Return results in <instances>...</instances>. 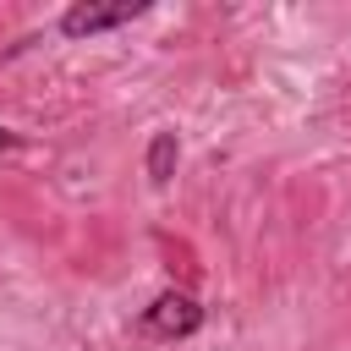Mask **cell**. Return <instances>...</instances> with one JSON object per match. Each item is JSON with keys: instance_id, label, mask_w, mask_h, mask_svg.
<instances>
[{"instance_id": "obj_1", "label": "cell", "mask_w": 351, "mask_h": 351, "mask_svg": "<svg viewBox=\"0 0 351 351\" xmlns=\"http://www.w3.org/2000/svg\"><path fill=\"white\" fill-rule=\"evenodd\" d=\"M137 329H143L148 340H186V335L203 329V307H197L192 291H159V296L143 307Z\"/></svg>"}, {"instance_id": "obj_3", "label": "cell", "mask_w": 351, "mask_h": 351, "mask_svg": "<svg viewBox=\"0 0 351 351\" xmlns=\"http://www.w3.org/2000/svg\"><path fill=\"white\" fill-rule=\"evenodd\" d=\"M176 159H181V143H176V132H154L148 137V181L154 186H170V176H176Z\"/></svg>"}, {"instance_id": "obj_2", "label": "cell", "mask_w": 351, "mask_h": 351, "mask_svg": "<svg viewBox=\"0 0 351 351\" xmlns=\"http://www.w3.org/2000/svg\"><path fill=\"white\" fill-rule=\"evenodd\" d=\"M148 11V0H77L60 11V33L66 38H93V33H110L121 22H137Z\"/></svg>"}, {"instance_id": "obj_4", "label": "cell", "mask_w": 351, "mask_h": 351, "mask_svg": "<svg viewBox=\"0 0 351 351\" xmlns=\"http://www.w3.org/2000/svg\"><path fill=\"white\" fill-rule=\"evenodd\" d=\"M16 143H22L16 132H0V148H16Z\"/></svg>"}]
</instances>
